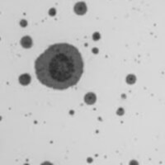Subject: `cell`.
I'll return each mask as SVG.
<instances>
[{"mask_svg":"<svg viewBox=\"0 0 165 165\" xmlns=\"http://www.w3.org/2000/svg\"><path fill=\"white\" fill-rule=\"evenodd\" d=\"M35 69L41 83L55 89H65L79 81L83 64L74 46L60 43L50 46L37 58Z\"/></svg>","mask_w":165,"mask_h":165,"instance_id":"6da1fadb","label":"cell"},{"mask_svg":"<svg viewBox=\"0 0 165 165\" xmlns=\"http://www.w3.org/2000/svg\"><path fill=\"white\" fill-rule=\"evenodd\" d=\"M74 11L75 12L78 14V15H82V14H84L87 11V7H86V4H84V3H78V4L75 5V7H74Z\"/></svg>","mask_w":165,"mask_h":165,"instance_id":"7a4b0ae2","label":"cell"},{"mask_svg":"<svg viewBox=\"0 0 165 165\" xmlns=\"http://www.w3.org/2000/svg\"><path fill=\"white\" fill-rule=\"evenodd\" d=\"M95 100H96V97H95V95L93 93H88V94L86 95V97H85V101H86L87 103H88V104H93V103H94Z\"/></svg>","mask_w":165,"mask_h":165,"instance_id":"3957f363","label":"cell"},{"mask_svg":"<svg viewBox=\"0 0 165 165\" xmlns=\"http://www.w3.org/2000/svg\"><path fill=\"white\" fill-rule=\"evenodd\" d=\"M21 42H22V45H23L24 47H26V48L30 47L31 45H32V41H31V39L27 37L22 38V40Z\"/></svg>","mask_w":165,"mask_h":165,"instance_id":"277c9868","label":"cell"},{"mask_svg":"<svg viewBox=\"0 0 165 165\" xmlns=\"http://www.w3.org/2000/svg\"><path fill=\"white\" fill-rule=\"evenodd\" d=\"M19 80H20L21 83H22V84H27L30 82V77H29V75H27V74H24V75L21 76Z\"/></svg>","mask_w":165,"mask_h":165,"instance_id":"5b68a950","label":"cell"},{"mask_svg":"<svg viewBox=\"0 0 165 165\" xmlns=\"http://www.w3.org/2000/svg\"><path fill=\"white\" fill-rule=\"evenodd\" d=\"M41 165H53V164H50V163H49V162H45V163L42 164Z\"/></svg>","mask_w":165,"mask_h":165,"instance_id":"8992f818","label":"cell"}]
</instances>
